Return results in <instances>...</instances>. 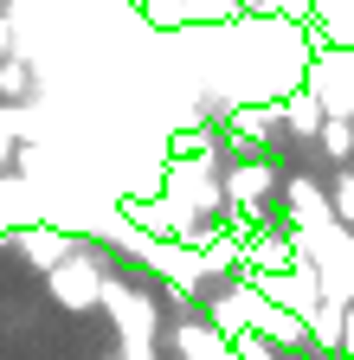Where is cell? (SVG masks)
<instances>
[{
  "label": "cell",
  "mask_w": 354,
  "mask_h": 360,
  "mask_svg": "<svg viewBox=\"0 0 354 360\" xmlns=\"http://www.w3.org/2000/svg\"><path fill=\"white\" fill-rule=\"evenodd\" d=\"M219 180H226V225H258L264 219V200H271L284 180H277V167L264 161V155H239V161H226L219 167Z\"/></svg>",
  "instance_id": "1"
},
{
  "label": "cell",
  "mask_w": 354,
  "mask_h": 360,
  "mask_svg": "<svg viewBox=\"0 0 354 360\" xmlns=\"http://www.w3.org/2000/svg\"><path fill=\"white\" fill-rule=\"evenodd\" d=\"M103 290H110V277H103V264H91V257H84V245L65 257V264H52V296L65 302V309H97L103 302Z\"/></svg>",
  "instance_id": "2"
},
{
  "label": "cell",
  "mask_w": 354,
  "mask_h": 360,
  "mask_svg": "<svg viewBox=\"0 0 354 360\" xmlns=\"http://www.w3.org/2000/svg\"><path fill=\"white\" fill-rule=\"evenodd\" d=\"M167 341H174V360H232V335L213 315H181Z\"/></svg>",
  "instance_id": "3"
},
{
  "label": "cell",
  "mask_w": 354,
  "mask_h": 360,
  "mask_svg": "<svg viewBox=\"0 0 354 360\" xmlns=\"http://www.w3.org/2000/svg\"><path fill=\"white\" fill-rule=\"evenodd\" d=\"M284 206H290V232H322L335 225V206H329V187L309 174H290L284 180Z\"/></svg>",
  "instance_id": "4"
},
{
  "label": "cell",
  "mask_w": 354,
  "mask_h": 360,
  "mask_svg": "<svg viewBox=\"0 0 354 360\" xmlns=\"http://www.w3.org/2000/svg\"><path fill=\"white\" fill-rule=\"evenodd\" d=\"M322 116H329V103H322L309 84H296V90H284V97H277V122H284L290 142H316Z\"/></svg>",
  "instance_id": "5"
},
{
  "label": "cell",
  "mask_w": 354,
  "mask_h": 360,
  "mask_svg": "<svg viewBox=\"0 0 354 360\" xmlns=\"http://www.w3.org/2000/svg\"><path fill=\"white\" fill-rule=\"evenodd\" d=\"M316 148H322L329 161H354V116H322Z\"/></svg>",
  "instance_id": "6"
},
{
  "label": "cell",
  "mask_w": 354,
  "mask_h": 360,
  "mask_svg": "<svg viewBox=\"0 0 354 360\" xmlns=\"http://www.w3.org/2000/svg\"><path fill=\"white\" fill-rule=\"evenodd\" d=\"M26 90H32V65L26 58H0V97H7V103H26Z\"/></svg>",
  "instance_id": "7"
},
{
  "label": "cell",
  "mask_w": 354,
  "mask_h": 360,
  "mask_svg": "<svg viewBox=\"0 0 354 360\" xmlns=\"http://www.w3.org/2000/svg\"><path fill=\"white\" fill-rule=\"evenodd\" d=\"M329 206H335V219L354 232V167H341L335 174V187H329Z\"/></svg>",
  "instance_id": "8"
},
{
  "label": "cell",
  "mask_w": 354,
  "mask_h": 360,
  "mask_svg": "<svg viewBox=\"0 0 354 360\" xmlns=\"http://www.w3.org/2000/svg\"><path fill=\"white\" fill-rule=\"evenodd\" d=\"M232 360H284V347L277 341H264V335H232Z\"/></svg>",
  "instance_id": "9"
},
{
  "label": "cell",
  "mask_w": 354,
  "mask_h": 360,
  "mask_svg": "<svg viewBox=\"0 0 354 360\" xmlns=\"http://www.w3.org/2000/svg\"><path fill=\"white\" fill-rule=\"evenodd\" d=\"M335 360H354V302H348V315H341V354Z\"/></svg>",
  "instance_id": "10"
},
{
  "label": "cell",
  "mask_w": 354,
  "mask_h": 360,
  "mask_svg": "<svg viewBox=\"0 0 354 360\" xmlns=\"http://www.w3.org/2000/svg\"><path fill=\"white\" fill-rule=\"evenodd\" d=\"M13 52V13H0V58Z\"/></svg>",
  "instance_id": "11"
},
{
  "label": "cell",
  "mask_w": 354,
  "mask_h": 360,
  "mask_svg": "<svg viewBox=\"0 0 354 360\" xmlns=\"http://www.w3.org/2000/svg\"><path fill=\"white\" fill-rule=\"evenodd\" d=\"M239 13H245V20H258V13H264V0H239Z\"/></svg>",
  "instance_id": "12"
},
{
  "label": "cell",
  "mask_w": 354,
  "mask_h": 360,
  "mask_svg": "<svg viewBox=\"0 0 354 360\" xmlns=\"http://www.w3.org/2000/svg\"><path fill=\"white\" fill-rule=\"evenodd\" d=\"M0 225H7V212H0Z\"/></svg>",
  "instance_id": "13"
}]
</instances>
